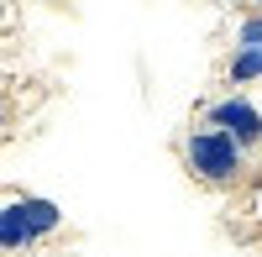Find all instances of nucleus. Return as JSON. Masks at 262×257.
I'll return each instance as SVG.
<instances>
[{"label":"nucleus","mask_w":262,"mask_h":257,"mask_svg":"<svg viewBox=\"0 0 262 257\" xmlns=\"http://www.w3.org/2000/svg\"><path fill=\"white\" fill-rule=\"evenodd\" d=\"M257 216H262V189H257Z\"/></svg>","instance_id":"423d86ee"},{"label":"nucleus","mask_w":262,"mask_h":257,"mask_svg":"<svg viewBox=\"0 0 262 257\" xmlns=\"http://www.w3.org/2000/svg\"><path fill=\"white\" fill-rule=\"evenodd\" d=\"M0 126H6V111H0Z\"/></svg>","instance_id":"0eeeda50"},{"label":"nucleus","mask_w":262,"mask_h":257,"mask_svg":"<svg viewBox=\"0 0 262 257\" xmlns=\"http://www.w3.org/2000/svg\"><path fill=\"white\" fill-rule=\"evenodd\" d=\"M226 79H231V84H252V79H262V48H236L231 63H226Z\"/></svg>","instance_id":"20e7f679"},{"label":"nucleus","mask_w":262,"mask_h":257,"mask_svg":"<svg viewBox=\"0 0 262 257\" xmlns=\"http://www.w3.org/2000/svg\"><path fill=\"white\" fill-rule=\"evenodd\" d=\"M205 126L236 137L247 153H257V147H262V111H257L247 95H221V100H210V105H205Z\"/></svg>","instance_id":"7ed1b4c3"},{"label":"nucleus","mask_w":262,"mask_h":257,"mask_svg":"<svg viewBox=\"0 0 262 257\" xmlns=\"http://www.w3.org/2000/svg\"><path fill=\"white\" fill-rule=\"evenodd\" d=\"M236 48H262V11L247 16L242 27H236Z\"/></svg>","instance_id":"39448f33"},{"label":"nucleus","mask_w":262,"mask_h":257,"mask_svg":"<svg viewBox=\"0 0 262 257\" xmlns=\"http://www.w3.org/2000/svg\"><path fill=\"white\" fill-rule=\"evenodd\" d=\"M58 226H63V210L53 200H37V195L0 200V252H21L42 237H53Z\"/></svg>","instance_id":"f03ea898"},{"label":"nucleus","mask_w":262,"mask_h":257,"mask_svg":"<svg viewBox=\"0 0 262 257\" xmlns=\"http://www.w3.org/2000/svg\"><path fill=\"white\" fill-rule=\"evenodd\" d=\"M252 6H257V11H262V0H252Z\"/></svg>","instance_id":"6e6552de"},{"label":"nucleus","mask_w":262,"mask_h":257,"mask_svg":"<svg viewBox=\"0 0 262 257\" xmlns=\"http://www.w3.org/2000/svg\"><path fill=\"white\" fill-rule=\"evenodd\" d=\"M184 168L205 189H236L252 174V153L236 137H226V132H215V126L200 121V126L184 132Z\"/></svg>","instance_id":"f257e3e1"}]
</instances>
